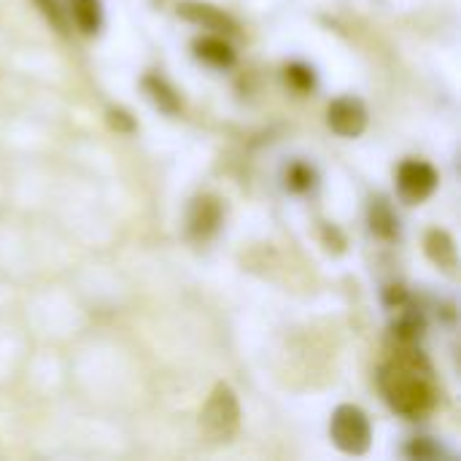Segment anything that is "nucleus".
Masks as SVG:
<instances>
[{
  "label": "nucleus",
  "instance_id": "f257e3e1",
  "mask_svg": "<svg viewBox=\"0 0 461 461\" xmlns=\"http://www.w3.org/2000/svg\"><path fill=\"white\" fill-rule=\"evenodd\" d=\"M378 381L386 402L405 419H424L438 402L435 373L419 351L394 354Z\"/></svg>",
  "mask_w": 461,
  "mask_h": 461
},
{
  "label": "nucleus",
  "instance_id": "f03ea898",
  "mask_svg": "<svg viewBox=\"0 0 461 461\" xmlns=\"http://www.w3.org/2000/svg\"><path fill=\"white\" fill-rule=\"evenodd\" d=\"M200 427L213 443H230L235 438L240 427V408L235 392L227 384H216V389L211 392L200 416Z\"/></svg>",
  "mask_w": 461,
  "mask_h": 461
},
{
  "label": "nucleus",
  "instance_id": "7ed1b4c3",
  "mask_svg": "<svg viewBox=\"0 0 461 461\" xmlns=\"http://www.w3.org/2000/svg\"><path fill=\"white\" fill-rule=\"evenodd\" d=\"M330 432H332L335 446H338L343 454L359 456V454H365V451L370 448V438H373L370 421H367V416H365L359 408H354V405H340V408L335 411Z\"/></svg>",
  "mask_w": 461,
  "mask_h": 461
},
{
  "label": "nucleus",
  "instance_id": "20e7f679",
  "mask_svg": "<svg viewBox=\"0 0 461 461\" xmlns=\"http://www.w3.org/2000/svg\"><path fill=\"white\" fill-rule=\"evenodd\" d=\"M397 181H400V192H402L405 200L421 203V200H427V197L435 192V186H438V173H435L432 165L416 162V159H413V162H405V165L400 167Z\"/></svg>",
  "mask_w": 461,
  "mask_h": 461
},
{
  "label": "nucleus",
  "instance_id": "39448f33",
  "mask_svg": "<svg viewBox=\"0 0 461 461\" xmlns=\"http://www.w3.org/2000/svg\"><path fill=\"white\" fill-rule=\"evenodd\" d=\"M330 127L343 138H357L367 127V111L357 97H340L330 105Z\"/></svg>",
  "mask_w": 461,
  "mask_h": 461
},
{
  "label": "nucleus",
  "instance_id": "423d86ee",
  "mask_svg": "<svg viewBox=\"0 0 461 461\" xmlns=\"http://www.w3.org/2000/svg\"><path fill=\"white\" fill-rule=\"evenodd\" d=\"M221 221V205L216 197H197L189 211V232L194 238H208Z\"/></svg>",
  "mask_w": 461,
  "mask_h": 461
},
{
  "label": "nucleus",
  "instance_id": "0eeeda50",
  "mask_svg": "<svg viewBox=\"0 0 461 461\" xmlns=\"http://www.w3.org/2000/svg\"><path fill=\"white\" fill-rule=\"evenodd\" d=\"M427 254H429V259H432L438 267H443L446 273H454V270H456V246H454V240H451L448 232L432 230V232L427 235Z\"/></svg>",
  "mask_w": 461,
  "mask_h": 461
},
{
  "label": "nucleus",
  "instance_id": "6e6552de",
  "mask_svg": "<svg viewBox=\"0 0 461 461\" xmlns=\"http://www.w3.org/2000/svg\"><path fill=\"white\" fill-rule=\"evenodd\" d=\"M194 49H197V57L211 62V65H230L235 59L232 49L219 38H203V41L194 43Z\"/></svg>",
  "mask_w": 461,
  "mask_h": 461
},
{
  "label": "nucleus",
  "instance_id": "1a4fd4ad",
  "mask_svg": "<svg viewBox=\"0 0 461 461\" xmlns=\"http://www.w3.org/2000/svg\"><path fill=\"white\" fill-rule=\"evenodd\" d=\"M181 16H186V19H194V22H203V24H208V27H235L224 14H219L216 8H211V5H194V3H186V5H181V11H178Z\"/></svg>",
  "mask_w": 461,
  "mask_h": 461
},
{
  "label": "nucleus",
  "instance_id": "9d476101",
  "mask_svg": "<svg viewBox=\"0 0 461 461\" xmlns=\"http://www.w3.org/2000/svg\"><path fill=\"white\" fill-rule=\"evenodd\" d=\"M73 16L84 32H95L100 27V3L97 0H73Z\"/></svg>",
  "mask_w": 461,
  "mask_h": 461
},
{
  "label": "nucleus",
  "instance_id": "9b49d317",
  "mask_svg": "<svg viewBox=\"0 0 461 461\" xmlns=\"http://www.w3.org/2000/svg\"><path fill=\"white\" fill-rule=\"evenodd\" d=\"M146 89L151 92L154 103H157L162 111H167V113H176V111H178V97L173 95V89H170L162 78L149 76V78H146Z\"/></svg>",
  "mask_w": 461,
  "mask_h": 461
},
{
  "label": "nucleus",
  "instance_id": "f8f14e48",
  "mask_svg": "<svg viewBox=\"0 0 461 461\" xmlns=\"http://www.w3.org/2000/svg\"><path fill=\"white\" fill-rule=\"evenodd\" d=\"M370 221H373V232H378L381 238H392L397 230V221L389 211V205L384 200H375L370 208Z\"/></svg>",
  "mask_w": 461,
  "mask_h": 461
},
{
  "label": "nucleus",
  "instance_id": "ddd939ff",
  "mask_svg": "<svg viewBox=\"0 0 461 461\" xmlns=\"http://www.w3.org/2000/svg\"><path fill=\"white\" fill-rule=\"evenodd\" d=\"M286 181H289L292 189H308V186L313 184V173H311V167H305V165H294V167L289 170Z\"/></svg>",
  "mask_w": 461,
  "mask_h": 461
},
{
  "label": "nucleus",
  "instance_id": "4468645a",
  "mask_svg": "<svg viewBox=\"0 0 461 461\" xmlns=\"http://www.w3.org/2000/svg\"><path fill=\"white\" fill-rule=\"evenodd\" d=\"M286 76H289V81H292L297 89H311V86H313V70H308L305 65H292V68L286 70Z\"/></svg>",
  "mask_w": 461,
  "mask_h": 461
},
{
  "label": "nucleus",
  "instance_id": "2eb2a0df",
  "mask_svg": "<svg viewBox=\"0 0 461 461\" xmlns=\"http://www.w3.org/2000/svg\"><path fill=\"white\" fill-rule=\"evenodd\" d=\"M408 454H411V456H419V459H429V456H438L440 451L432 448L427 440H419V443H413V446L408 448Z\"/></svg>",
  "mask_w": 461,
  "mask_h": 461
},
{
  "label": "nucleus",
  "instance_id": "dca6fc26",
  "mask_svg": "<svg viewBox=\"0 0 461 461\" xmlns=\"http://www.w3.org/2000/svg\"><path fill=\"white\" fill-rule=\"evenodd\" d=\"M111 124L113 127H122V130H132V119H127V113L124 111H111Z\"/></svg>",
  "mask_w": 461,
  "mask_h": 461
}]
</instances>
